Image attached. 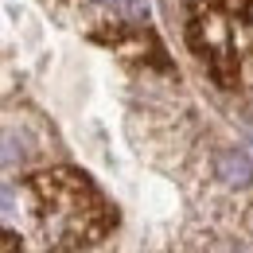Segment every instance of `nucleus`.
<instances>
[{
  "mask_svg": "<svg viewBox=\"0 0 253 253\" xmlns=\"http://www.w3.org/2000/svg\"><path fill=\"white\" fill-rule=\"evenodd\" d=\"M32 199H35V218L39 234L51 253H70L82 250L97 238H105L113 230V211L105 207V199L97 187L70 168H55L32 179Z\"/></svg>",
  "mask_w": 253,
  "mask_h": 253,
  "instance_id": "1",
  "label": "nucleus"
},
{
  "mask_svg": "<svg viewBox=\"0 0 253 253\" xmlns=\"http://www.w3.org/2000/svg\"><path fill=\"white\" fill-rule=\"evenodd\" d=\"M187 35L222 82H234L238 59L253 43V0H199Z\"/></svg>",
  "mask_w": 253,
  "mask_h": 253,
  "instance_id": "2",
  "label": "nucleus"
},
{
  "mask_svg": "<svg viewBox=\"0 0 253 253\" xmlns=\"http://www.w3.org/2000/svg\"><path fill=\"white\" fill-rule=\"evenodd\" d=\"M214 171H218V179L226 183V187H246V183H253V164H250V156H246V152H238V148L218 152Z\"/></svg>",
  "mask_w": 253,
  "mask_h": 253,
  "instance_id": "3",
  "label": "nucleus"
},
{
  "mask_svg": "<svg viewBox=\"0 0 253 253\" xmlns=\"http://www.w3.org/2000/svg\"><path fill=\"white\" fill-rule=\"evenodd\" d=\"M20 160H24V140H20L16 132L0 128V168H12V164H20Z\"/></svg>",
  "mask_w": 253,
  "mask_h": 253,
  "instance_id": "4",
  "label": "nucleus"
},
{
  "mask_svg": "<svg viewBox=\"0 0 253 253\" xmlns=\"http://www.w3.org/2000/svg\"><path fill=\"white\" fill-rule=\"evenodd\" d=\"M97 4H105L121 16H144V0H97Z\"/></svg>",
  "mask_w": 253,
  "mask_h": 253,
  "instance_id": "5",
  "label": "nucleus"
},
{
  "mask_svg": "<svg viewBox=\"0 0 253 253\" xmlns=\"http://www.w3.org/2000/svg\"><path fill=\"white\" fill-rule=\"evenodd\" d=\"M0 253H20V242L8 238V234H0Z\"/></svg>",
  "mask_w": 253,
  "mask_h": 253,
  "instance_id": "6",
  "label": "nucleus"
},
{
  "mask_svg": "<svg viewBox=\"0 0 253 253\" xmlns=\"http://www.w3.org/2000/svg\"><path fill=\"white\" fill-rule=\"evenodd\" d=\"M0 211H12V199H8L4 191H0Z\"/></svg>",
  "mask_w": 253,
  "mask_h": 253,
  "instance_id": "7",
  "label": "nucleus"
},
{
  "mask_svg": "<svg viewBox=\"0 0 253 253\" xmlns=\"http://www.w3.org/2000/svg\"><path fill=\"white\" fill-rule=\"evenodd\" d=\"M250 136H253V121H250Z\"/></svg>",
  "mask_w": 253,
  "mask_h": 253,
  "instance_id": "8",
  "label": "nucleus"
}]
</instances>
